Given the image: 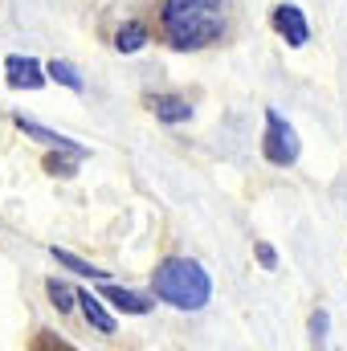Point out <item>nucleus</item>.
<instances>
[{
  "instance_id": "nucleus-1",
  "label": "nucleus",
  "mask_w": 347,
  "mask_h": 351,
  "mask_svg": "<svg viewBox=\"0 0 347 351\" xmlns=\"http://www.w3.org/2000/svg\"><path fill=\"white\" fill-rule=\"evenodd\" d=\"M164 33L176 49H204L225 33V0H164Z\"/></svg>"
},
{
  "instance_id": "nucleus-8",
  "label": "nucleus",
  "mask_w": 347,
  "mask_h": 351,
  "mask_svg": "<svg viewBox=\"0 0 347 351\" xmlns=\"http://www.w3.org/2000/svg\"><path fill=\"white\" fill-rule=\"evenodd\" d=\"M78 302H82V315H86V323L94 327V331H102V335H110V331H115V319L102 311V298H94L90 290H82V294H78Z\"/></svg>"
},
{
  "instance_id": "nucleus-13",
  "label": "nucleus",
  "mask_w": 347,
  "mask_h": 351,
  "mask_svg": "<svg viewBox=\"0 0 347 351\" xmlns=\"http://www.w3.org/2000/svg\"><path fill=\"white\" fill-rule=\"evenodd\" d=\"M49 298H53V306H58V311H70V306L78 302V294H74L66 282H58V278L49 282Z\"/></svg>"
},
{
  "instance_id": "nucleus-9",
  "label": "nucleus",
  "mask_w": 347,
  "mask_h": 351,
  "mask_svg": "<svg viewBox=\"0 0 347 351\" xmlns=\"http://www.w3.org/2000/svg\"><path fill=\"white\" fill-rule=\"evenodd\" d=\"M106 298H110L123 315H147V311H152L147 298H139V294H131V290H123V286H106Z\"/></svg>"
},
{
  "instance_id": "nucleus-16",
  "label": "nucleus",
  "mask_w": 347,
  "mask_h": 351,
  "mask_svg": "<svg viewBox=\"0 0 347 351\" xmlns=\"http://www.w3.org/2000/svg\"><path fill=\"white\" fill-rule=\"evenodd\" d=\"M258 262L265 265V269H274V265H278V258H274V250H270L265 241H261V245H258Z\"/></svg>"
},
{
  "instance_id": "nucleus-7",
  "label": "nucleus",
  "mask_w": 347,
  "mask_h": 351,
  "mask_svg": "<svg viewBox=\"0 0 347 351\" xmlns=\"http://www.w3.org/2000/svg\"><path fill=\"white\" fill-rule=\"evenodd\" d=\"M152 110H156V119H164V123H184V119H192V106H188L184 98H176V94L152 98Z\"/></svg>"
},
{
  "instance_id": "nucleus-15",
  "label": "nucleus",
  "mask_w": 347,
  "mask_h": 351,
  "mask_svg": "<svg viewBox=\"0 0 347 351\" xmlns=\"http://www.w3.org/2000/svg\"><path fill=\"white\" fill-rule=\"evenodd\" d=\"M45 168H49L53 176H74V164H70V160H49Z\"/></svg>"
},
{
  "instance_id": "nucleus-5",
  "label": "nucleus",
  "mask_w": 347,
  "mask_h": 351,
  "mask_svg": "<svg viewBox=\"0 0 347 351\" xmlns=\"http://www.w3.org/2000/svg\"><path fill=\"white\" fill-rule=\"evenodd\" d=\"M16 127L29 135V139H37V143H45V147H58V152H70V156H86V147H78L74 139H66V135H58V131H49V127H41V123H33V119H25V114H16Z\"/></svg>"
},
{
  "instance_id": "nucleus-10",
  "label": "nucleus",
  "mask_w": 347,
  "mask_h": 351,
  "mask_svg": "<svg viewBox=\"0 0 347 351\" xmlns=\"http://www.w3.org/2000/svg\"><path fill=\"white\" fill-rule=\"evenodd\" d=\"M143 41H147V29H143L139 21H127V25L115 33V49H119V53H135Z\"/></svg>"
},
{
  "instance_id": "nucleus-3",
  "label": "nucleus",
  "mask_w": 347,
  "mask_h": 351,
  "mask_svg": "<svg viewBox=\"0 0 347 351\" xmlns=\"http://www.w3.org/2000/svg\"><path fill=\"white\" fill-rule=\"evenodd\" d=\"M265 160L278 168H290L298 160V135L278 110H265Z\"/></svg>"
},
{
  "instance_id": "nucleus-12",
  "label": "nucleus",
  "mask_w": 347,
  "mask_h": 351,
  "mask_svg": "<svg viewBox=\"0 0 347 351\" xmlns=\"http://www.w3.org/2000/svg\"><path fill=\"white\" fill-rule=\"evenodd\" d=\"M53 82H62V86H70V90H82V78H78V70L70 66V62H49V70H45Z\"/></svg>"
},
{
  "instance_id": "nucleus-11",
  "label": "nucleus",
  "mask_w": 347,
  "mask_h": 351,
  "mask_svg": "<svg viewBox=\"0 0 347 351\" xmlns=\"http://www.w3.org/2000/svg\"><path fill=\"white\" fill-rule=\"evenodd\" d=\"M53 258H58V262L66 265V269H74V274H82V278H106V269H94L90 262H82V258H74L70 250H58V245H53Z\"/></svg>"
},
{
  "instance_id": "nucleus-4",
  "label": "nucleus",
  "mask_w": 347,
  "mask_h": 351,
  "mask_svg": "<svg viewBox=\"0 0 347 351\" xmlns=\"http://www.w3.org/2000/svg\"><path fill=\"white\" fill-rule=\"evenodd\" d=\"M274 29L298 49V45H307L311 41V29H307V16L294 8V4H282V8H274Z\"/></svg>"
},
{
  "instance_id": "nucleus-14",
  "label": "nucleus",
  "mask_w": 347,
  "mask_h": 351,
  "mask_svg": "<svg viewBox=\"0 0 347 351\" xmlns=\"http://www.w3.org/2000/svg\"><path fill=\"white\" fill-rule=\"evenodd\" d=\"M311 339H315V343H323V339H327V315H323V311L311 319Z\"/></svg>"
},
{
  "instance_id": "nucleus-6",
  "label": "nucleus",
  "mask_w": 347,
  "mask_h": 351,
  "mask_svg": "<svg viewBox=\"0 0 347 351\" xmlns=\"http://www.w3.org/2000/svg\"><path fill=\"white\" fill-rule=\"evenodd\" d=\"M4 70H8V82L16 90H41L45 86V74H41V66H37L33 58H21V53H16V58L4 62Z\"/></svg>"
},
{
  "instance_id": "nucleus-2",
  "label": "nucleus",
  "mask_w": 347,
  "mask_h": 351,
  "mask_svg": "<svg viewBox=\"0 0 347 351\" xmlns=\"http://www.w3.org/2000/svg\"><path fill=\"white\" fill-rule=\"evenodd\" d=\"M156 294L164 302H172L176 311H200L213 294V282L208 274L200 269V262L192 258H168V262L156 269Z\"/></svg>"
}]
</instances>
